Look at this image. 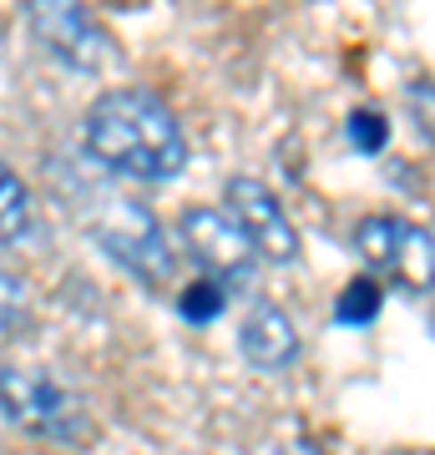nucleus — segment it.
<instances>
[{"mask_svg":"<svg viewBox=\"0 0 435 455\" xmlns=\"http://www.w3.org/2000/svg\"><path fill=\"white\" fill-rule=\"evenodd\" d=\"M81 142L101 172H117L132 182H167L188 167V137H182L173 107L152 92H137V86L101 92L86 107Z\"/></svg>","mask_w":435,"mask_h":455,"instance_id":"f257e3e1","label":"nucleus"},{"mask_svg":"<svg viewBox=\"0 0 435 455\" xmlns=\"http://www.w3.org/2000/svg\"><path fill=\"white\" fill-rule=\"evenodd\" d=\"M66 208H71V218L86 228V238H92L112 263H122L132 278H142L152 289L173 278V243H167L162 223L137 203V197H127L122 188H112V182L71 172V178H66Z\"/></svg>","mask_w":435,"mask_h":455,"instance_id":"f03ea898","label":"nucleus"},{"mask_svg":"<svg viewBox=\"0 0 435 455\" xmlns=\"http://www.w3.org/2000/svg\"><path fill=\"white\" fill-rule=\"evenodd\" d=\"M355 253L375 274L395 283L400 293H431L435 289V238L410 218L370 212L355 228Z\"/></svg>","mask_w":435,"mask_h":455,"instance_id":"7ed1b4c3","label":"nucleus"},{"mask_svg":"<svg viewBox=\"0 0 435 455\" xmlns=\"http://www.w3.org/2000/svg\"><path fill=\"white\" fill-rule=\"evenodd\" d=\"M5 415H11V425L31 430L41 440H56V445H86V435H92L86 405L61 379H51L41 370L5 364Z\"/></svg>","mask_w":435,"mask_h":455,"instance_id":"20e7f679","label":"nucleus"},{"mask_svg":"<svg viewBox=\"0 0 435 455\" xmlns=\"http://www.w3.org/2000/svg\"><path fill=\"white\" fill-rule=\"evenodd\" d=\"M26 26H31V36L56 61L81 71V76L107 71L117 56L112 36L97 26V16L86 11V0H26Z\"/></svg>","mask_w":435,"mask_h":455,"instance_id":"39448f33","label":"nucleus"},{"mask_svg":"<svg viewBox=\"0 0 435 455\" xmlns=\"http://www.w3.org/2000/svg\"><path fill=\"white\" fill-rule=\"evenodd\" d=\"M178 238L188 248V259L203 268L208 278H218L228 293L248 289V278L258 268V248L248 243V233L238 228V218L223 208H182Z\"/></svg>","mask_w":435,"mask_h":455,"instance_id":"423d86ee","label":"nucleus"},{"mask_svg":"<svg viewBox=\"0 0 435 455\" xmlns=\"http://www.w3.org/2000/svg\"><path fill=\"white\" fill-rule=\"evenodd\" d=\"M223 203H228V212L238 218V228L248 233V243L258 248V259H269V263L299 259V233H294L289 212L278 208V197L258 178H228Z\"/></svg>","mask_w":435,"mask_h":455,"instance_id":"0eeeda50","label":"nucleus"},{"mask_svg":"<svg viewBox=\"0 0 435 455\" xmlns=\"http://www.w3.org/2000/svg\"><path fill=\"white\" fill-rule=\"evenodd\" d=\"M238 349L254 370H289L299 359V329L274 299H258L238 324Z\"/></svg>","mask_w":435,"mask_h":455,"instance_id":"6e6552de","label":"nucleus"},{"mask_svg":"<svg viewBox=\"0 0 435 455\" xmlns=\"http://www.w3.org/2000/svg\"><path fill=\"white\" fill-rule=\"evenodd\" d=\"M26 228H31V197H26L16 172H5L0 178V233H5V248H16L26 238Z\"/></svg>","mask_w":435,"mask_h":455,"instance_id":"1a4fd4ad","label":"nucleus"},{"mask_svg":"<svg viewBox=\"0 0 435 455\" xmlns=\"http://www.w3.org/2000/svg\"><path fill=\"white\" fill-rule=\"evenodd\" d=\"M228 304V289L218 283V278H193L188 289H182V319L188 324H208V319H218Z\"/></svg>","mask_w":435,"mask_h":455,"instance_id":"9d476101","label":"nucleus"},{"mask_svg":"<svg viewBox=\"0 0 435 455\" xmlns=\"http://www.w3.org/2000/svg\"><path fill=\"white\" fill-rule=\"evenodd\" d=\"M375 309H380V278H355L350 289L339 293V304H334L339 324H355V329L370 324Z\"/></svg>","mask_w":435,"mask_h":455,"instance_id":"9b49d317","label":"nucleus"},{"mask_svg":"<svg viewBox=\"0 0 435 455\" xmlns=\"http://www.w3.org/2000/svg\"><path fill=\"white\" fill-rule=\"evenodd\" d=\"M350 142H355L359 152H380V147L390 142V122L380 112H370V107H359V112L350 116Z\"/></svg>","mask_w":435,"mask_h":455,"instance_id":"f8f14e48","label":"nucleus"},{"mask_svg":"<svg viewBox=\"0 0 435 455\" xmlns=\"http://www.w3.org/2000/svg\"><path fill=\"white\" fill-rule=\"evenodd\" d=\"M20 319H26V289L16 274H5V334H16Z\"/></svg>","mask_w":435,"mask_h":455,"instance_id":"ddd939ff","label":"nucleus"}]
</instances>
